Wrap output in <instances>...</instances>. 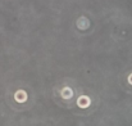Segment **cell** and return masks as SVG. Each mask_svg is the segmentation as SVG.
Segmentation results:
<instances>
[{"label":"cell","mask_w":132,"mask_h":126,"mask_svg":"<svg viewBox=\"0 0 132 126\" xmlns=\"http://www.w3.org/2000/svg\"><path fill=\"white\" fill-rule=\"evenodd\" d=\"M128 81H130V83H131V84H132V75H131V76H130V77H128Z\"/></svg>","instance_id":"cell-3"},{"label":"cell","mask_w":132,"mask_h":126,"mask_svg":"<svg viewBox=\"0 0 132 126\" xmlns=\"http://www.w3.org/2000/svg\"><path fill=\"white\" fill-rule=\"evenodd\" d=\"M77 104L80 106V107H87L88 104H90V98H88L87 95H82V97H80L78 98V100H77Z\"/></svg>","instance_id":"cell-2"},{"label":"cell","mask_w":132,"mask_h":126,"mask_svg":"<svg viewBox=\"0 0 132 126\" xmlns=\"http://www.w3.org/2000/svg\"><path fill=\"white\" fill-rule=\"evenodd\" d=\"M14 98H15V100H17V102L23 103V102H26V100H27V93H26L24 90H18V91L14 94Z\"/></svg>","instance_id":"cell-1"}]
</instances>
